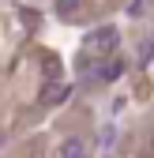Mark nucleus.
I'll return each mask as SVG.
<instances>
[{
  "label": "nucleus",
  "instance_id": "f257e3e1",
  "mask_svg": "<svg viewBox=\"0 0 154 158\" xmlns=\"http://www.w3.org/2000/svg\"><path fill=\"white\" fill-rule=\"evenodd\" d=\"M117 42H120L117 27H98V30H90V34H87V45H90V49H98V53H113V49H117Z\"/></svg>",
  "mask_w": 154,
  "mask_h": 158
},
{
  "label": "nucleus",
  "instance_id": "f03ea898",
  "mask_svg": "<svg viewBox=\"0 0 154 158\" xmlns=\"http://www.w3.org/2000/svg\"><path fill=\"white\" fill-rule=\"evenodd\" d=\"M68 94H71V87H64V83H49V87L42 90V106H60V102H68Z\"/></svg>",
  "mask_w": 154,
  "mask_h": 158
},
{
  "label": "nucleus",
  "instance_id": "7ed1b4c3",
  "mask_svg": "<svg viewBox=\"0 0 154 158\" xmlns=\"http://www.w3.org/2000/svg\"><path fill=\"white\" fill-rule=\"evenodd\" d=\"M60 158H87V143L83 139H64V147H60Z\"/></svg>",
  "mask_w": 154,
  "mask_h": 158
},
{
  "label": "nucleus",
  "instance_id": "20e7f679",
  "mask_svg": "<svg viewBox=\"0 0 154 158\" xmlns=\"http://www.w3.org/2000/svg\"><path fill=\"white\" fill-rule=\"evenodd\" d=\"M120 72H124V60H117V56H113L109 64H102V68H98V75L105 79V83H113V79H120Z\"/></svg>",
  "mask_w": 154,
  "mask_h": 158
},
{
  "label": "nucleus",
  "instance_id": "39448f33",
  "mask_svg": "<svg viewBox=\"0 0 154 158\" xmlns=\"http://www.w3.org/2000/svg\"><path fill=\"white\" fill-rule=\"evenodd\" d=\"M56 11H60V15L68 19L71 11H79V0H56Z\"/></svg>",
  "mask_w": 154,
  "mask_h": 158
},
{
  "label": "nucleus",
  "instance_id": "423d86ee",
  "mask_svg": "<svg viewBox=\"0 0 154 158\" xmlns=\"http://www.w3.org/2000/svg\"><path fill=\"white\" fill-rule=\"evenodd\" d=\"M98 139H102V147H113V143H117V128H113V124H105Z\"/></svg>",
  "mask_w": 154,
  "mask_h": 158
},
{
  "label": "nucleus",
  "instance_id": "0eeeda50",
  "mask_svg": "<svg viewBox=\"0 0 154 158\" xmlns=\"http://www.w3.org/2000/svg\"><path fill=\"white\" fill-rule=\"evenodd\" d=\"M154 56V42H143V49H139V64H147Z\"/></svg>",
  "mask_w": 154,
  "mask_h": 158
},
{
  "label": "nucleus",
  "instance_id": "6e6552de",
  "mask_svg": "<svg viewBox=\"0 0 154 158\" xmlns=\"http://www.w3.org/2000/svg\"><path fill=\"white\" fill-rule=\"evenodd\" d=\"M150 147H154V132H150Z\"/></svg>",
  "mask_w": 154,
  "mask_h": 158
},
{
  "label": "nucleus",
  "instance_id": "1a4fd4ad",
  "mask_svg": "<svg viewBox=\"0 0 154 158\" xmlns=\"http://www.w3.org/2000/svg\"><path fill=\"white\" fill-rule=\"evenodd\" d=\"M0 143H4V132H0Z\"/></svg>",
  "mask_w": 154,
  "mask_h": 158
}]
</instances>
